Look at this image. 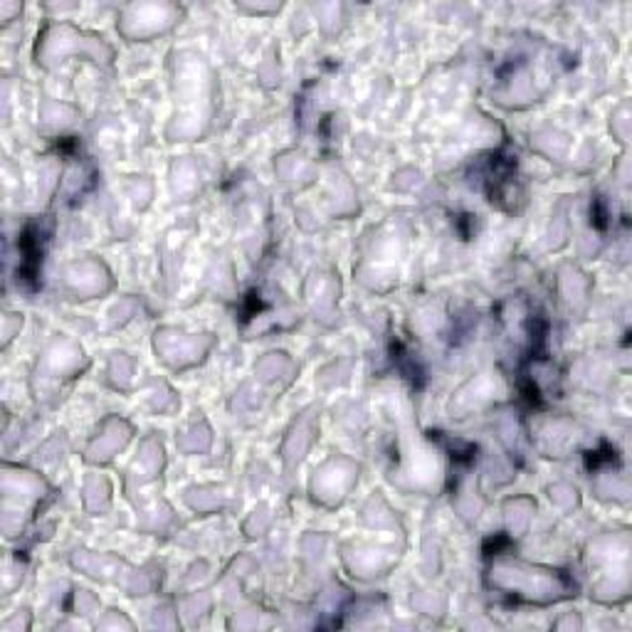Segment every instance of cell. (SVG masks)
<instances>
[{"label": "cell", "mask_w": 632, "mask_h": 632, "mask_svg": "<svg viewBox=\"0 0 632 632\" xmlns=\"http://www.w3.org/2000/svg\"><path fill=\"white\" fill-rule=\"evenodd\" d=\"M107 375H109V383H112L117 391H129L131 381H134V375H137V363L129 357V353H112Z\"/></svg>", "instance_id": "17"}, {"label": "cell", "mask_w": 632, "mask_h": 632, "mask_svg": "<svg viewBox=\"0 0 632 632\" xmlns=\"http://www.w3.org/2000/svg\"><path fill=\"white\" fill-rule=\"evenodd\" d=\"M181 8L161 3V6H129L119 20V32L129 40H149L169 32L175 23H181Z\"/></svg>", "instance_id": "8"}, {"label": "cell", "mask_w": 632, "mask_h": 632, "mask_svg": "<svg viewBox=\"0 0 632 632\" xmlns=\"http://www.w3.org/2000/svg\"><path fill=\"white\" fill-rule=\"evenodd\" d=\"M185 504L193 509L198 514H215L220 509L225 506V494H223V486H191V490H185L183 494Z\"/></svg>", "instance_id": "14"}, {"label": "cell", "mask_w": 632, "mask_h": 632, "mask_svg": "<svg viewBox=\"0 0 632 632\" xmlns=\"http://www.w3.org/2000/svg\"><path fill=\"white\" fill-rule=\"evenodd\" d=\"M297 371H299L297 363L282 351L264 353V357L254 363V375H258L262 383L280 388V391L292 385V381L297 379Z\"/></svg>", "instance_id": "13"}, {"label": "cell", "mask_w": 632, "mask_h": 632, "mask_svg": "<svg viewBox=\"0 0 632 632\" xmlns=\"http://www.w3.org/2000/svg\"><path fill=\"white\" fill-rule=\"evenodd\" d=\"M82 369H87V357L80 343L68 337L54 339L40 357L38 371L32 375L38 398L58 395L62 383L72 381L77 373H82Z\"/></svg>", "instance_id": "4"}, {"label": "cell", "mask_w": 632, "mask_h": 632, "mask_svg": "<svg viewBox=\"0 0 632 632\" xmlns=\"http://www.w3.org/2000/svg\"><path fill=\"white\" fill-rule=\"evenodd\" d=\"M359 482V464L343 454L329 458L321 468L314 472L312 482H309V492L319 506L337 509L343 504V499L351 494L353 486Z\"/></svg>", "instance_id": "6"}, {"label": "cell", "mask_w": 632, "mask_h": 632, "mask_svg": "<svg viewBox=\"0 0 632 632\" xmlns=\"http://www.w3.org/2000/svg\"><path fill=\"white\" fill-rule=\"evenodd\" d=\"M215 343L218 339L213 334H185V331L173 327H161L153 334L157 357L173 371H185L203 363Z\"/></svg>", "instance_id": "5"}, {"label": "cell", "mask_w": 632, "mask_h": 632, "mask_svg": "<svg viewBox=\"0 0 632 632\" xmlns=\"http://www.w3.org/2000/svg\"><path fill=\"white\" fill-rule=\"evenodd\" d=\"M68 58H92L94 62H109L114 58V50L107 46L104 38L77 30L70 23L48 26L38 38L36 62L40 68L52 70L54 64H62Z\"/></svg>", "instance_id": "3"}, {"label": "cell", "mask_w": 632, "mask_h": 632, "mask_svg": "<svg viewBox=\"0 0 632 632\" xmlns=\"http://www.w3.org/2000/svg\"><path fill=\"white\" fill-rule=\"evenodd\" d=\"M175 445H179V450H183L185 454L208 452L210 445H213V432H210L203 418H195L193 423H188V428L181 432Z\"/></svg>", "instance_id": "16"}, {"label": "cell", "mask_w": 632, "mask_h": 632, "mask_svg": "<svg viewBox=\"0 0 632 632\" xmlns=\"http://www.w3.org/2000/svg\"><path fill=\"white\" fill-rule=\"evenodd\" d=\"M173 90L181 114H175L169 127L171 141L201 139L215 107V74L201 54L181 52L175 58Z\"/></svg>", "instance_id": "1"}, {"label": "cell", "mask_w": 632, "mask_h": 632, "mask_svg": "<svg viewBox=\"0 0 632 632\" xmlns=\"http://www.w3.org/2000/svg\"><path fill=\"white\" fill-rule=\"evenodd\" d=\"M549 496H551V502L561 509H573V506H579V502H581L579 490H575V486H571V484H565V482L549 486Z\"/></svg>", "instance_id": "19"}, {"label": "cell", "mask_w": 632, "mask_h": 632, "mask_svg": "<svg viewBox=\"0 0 632 632\" xmlns=\"http://www.w3.org/2000/svg\"><path fill=\"white\" fill-rule=\"evenodd\" d=\"M504 514H506L509 531L519 534V531H524L529 526L531 514H534V502H531V499H526V496L509 499V502L504 504Z\"/></svg>", "instance_id": "18"}, {"label": "cell", "mask_w": 632, "mask_h": 632, "mask_svg": "<svg viewBox=\"0 0 632 632\" xmlns=\"http://www.w3.org/2000/svg\"><path fill=\"white\" fill-rule=\"evenodd\" d=\"M82 502L84 509L92 514H102L112 504V484H109L107 476L102 474H92L84 480V490H82Z\"/></svg>", "instance_id": "15"}, {"label": "cell", "mask_w": 632, "mask_h": 632, "mask_svg": "<svg viewBox=\"0 0 632 632\" xmlns=\"http://www.w3.org/2000/svg\"><path fill=\"white\" fill-rule=\"evenodd\" d=\"M319 438V410L309 408L302 415H297L294 423L290 425L282 442V460L287 470H294L302 464V460L312 450V445Z\"/></svg>", "instance_id": "11"}, {"label": "cell", "mask_w": 632, "mask_h": 632, "mask_svg": "<svg viewBox=\"0 0 632 632\" xmlns=\"http://www.w3.org/2000/svg\"><path fill=\"white\" fill-rule=\"evenodd\" d=\"M131 438H134V425H131L129 420L119 415L104 418L102 425L97 430V435L90 440V445L84 450V462L109 464L129 445Z\"/></svg>", "instance_id": "9"}, {"label": "cell", "mask_w": 632, "mask_h": 632, "mask_svg": "<svg viewBox=\"0 0 632 632\" xmlns=\"http://www.w3.org/2000/svg\"><path fill=\"white\" fill-rule=\"evenodd\" d=\"M64 290L72 299H94L112 290V274L99 260H77L64 272Z\"/></svg>", "instance_id": "10"}, {"label": "cell", "mask_w": 632, "mask_h": 632, "mask_svg": "<svg viewBox=\"0 0 632 632\" xmlns=\"http://www.w3.org/2000/svg\"><path fill=\"white\" fill-rule=\"evenodd\" d=\"M163 468H165V452L161 440L153 435L143 438L134 462H131L127 470V494H134L137 490H143L147 484L157 482Z\"/></svg>", "instance_id": "12"}, {"label": "cell", "mask_w": 632, "mask_h": 632, "mask_svg": "<svg viewBox=\"0 0 632 632\" xmlns=\"http://www.w3.org/2000/svg\"><path fill=\"white\" fill-rule=\"evenodd\" d=\"M486 585L514 598L519 603L531 605H553L569 601L579 591V585L565 571L551 569V565H534L519 559H506L504 553L494 556L492 569L486 571Z\"/></svg>", "instance_id": "2"}, {"label": "cell", "mask_w": 632, "mask_h": 632, "mask_svg": "<svg viewBox=\"0 0 632 632\" xmlns=\"http://www.w3.org/2000/svg\"><path fill=\"white\" fill-rule=\"evenodd\" d=\"M48 492V482L42 480L38 472H30L26 468H13V464H3V504L6 516L3 526H8L13 516H30L26 512H32L40 504L42 494ZM20 529H23V519H20Z\"/></svg>", "instance_id": "7"}]
</instances>
